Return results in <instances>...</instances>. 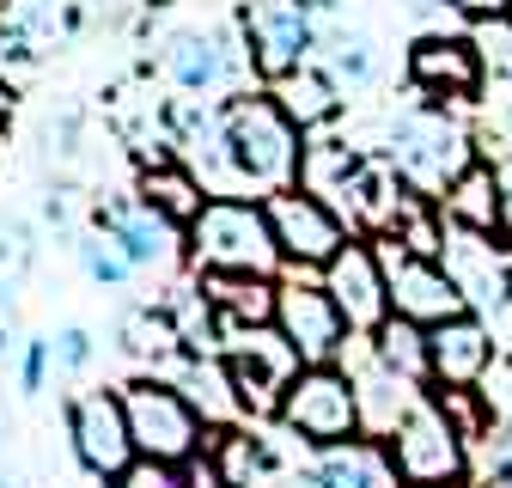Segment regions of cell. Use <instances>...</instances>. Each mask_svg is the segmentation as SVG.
Returning <instances> with one entry per match:
<instances>
[{"mask_svg":"<svg viewBox=\"0 0 512 488\" xmlns=\"http://www.w3.org/2000/svg\"><path fill=\"white\" fill-rule=\"evenodd\" d=\"M226 141H232V159L244 171L250 190H293L299 183V165H305V129L281 110L275 92H244L226 104Z\"/></svg>","mask_w":512,"mask_h":488,"instance_id":"6da1fadb","label":"cell"},{"mask_svg":"<svg viewBox=\"0 0 512 488\" xmlns=\"http://www.w3.org/2000/svg\"><path fill=\"white\" fill-rule=\"evenodd\" d=\"M189 257L202 269H238V275H275L287 263L269 208L244 196H208V208L189 220Z\"/></svg>","mask_w":512,"mask_h":488,"instance_id":"7a4b0ae2","label":"cell"},{"mask_svg":"<svg viewBox=\"0 0 512 488\" xmlns=\"http://www.w3.org/2000/svg\"><path fill=\"white\" fill-rule=\"evenodd\" d=\"M391 165L415 196L439 202L476 165V141H470L464 122H452L445 110H409L391 129Z\"/></svg>","mask_w":512,"mask_h":488,"instance_id":"3957f363","label":"cell"},{"mask_svg":"<svg viewBox=\"0 0 512 488\" xmlns=\"http://www.w3.org/2000/svg\"><path fill=\"white\" fill-rule=\"evenodd\" d=\"M226 336H232V342H226V373H232L238 409H244V415H281L293 379L305 373V354H299L281 330H269V324H256V330L226 324Z\"/></svg>","mask_w":512,"mask_h":488,"instance_id":"277c9868","label":"cell"},{"mask_svg":"<svg viewBox=\"0 0 512 488\" xmlns=\"http://www.w3.org/2000/svg\"><path fill=\"white\" fill-rule=\"evenodd\" d=\"M391 458L409 488H452L464 476V427L445 415L439 397H415V409L391 434Z\"/></svg>","mask_w":512,"mask_h":488,"instance_id":"5b68a950","label":"cell"},{"mask_svg":"<svg viewBox=\"0 0 512 488\" xmlns=\"http://www.w3.org/2000/svg\"><path fill=\"white\" fill-rule=\"evenodd\" d=\"M281 421L293 427L305 446L354 440V427H360L354 373H342V366H305V373L293 379V391H287V403H281Z\"/></svg>","mask_w":512,"mask_h":488,"instance_id":"8992f818","label":"cell"},{"mask_svg":"<svg viewBox=\"0 0 512 488\" xmlns=\"http://www.w3.org/2000/svg\"><path fill=\"white\" fill-rule=\"evenodd\" d=\"M378 244V257H384V281H391V305L403 318H415V324H445V318H464L470 312V299H464V287L452 281V269H445L439 257H415V251H403L397 238H372Z\"/></svg>","mask_w":512,"mask_h":488,"instance_id":"52a82bcc","label":"cell"},{"mask_svg":"<svg viewBox=\"0 0 512 488\" xmlns=\"http://www.w3.org/2000/svg\"><path fill=\"white\" fill-rule=\"evenodd\" d=\"M238 31H244V55H250V68L263 74L269 86H275V80H287L293 68H305V49H311V37H317L305 0H244Z\"/></svg>","mask_w":512,"mask_h":488,"instance_id":"ba28073f","label":"cell"},{"mask_svg":"<svg viewBox=\"0 0 512 488\" xmlns=\"http://www.w3.org/2000/svg\"><path fill=\"white\" fill-rule=\"evenodd\" d=\"M122 403H128V427H135L141 458H171V464L196 458L202 415H196V403H189L177 385H165V379H141V385H128V391H122Z\"/></svg>","mask_w":512,"mask_h":488,"instance_id":"9c48e42d","label":"cell"},{"mask_svg":"<svg viewBox=\"0 0 512 488\" xmlns=\"http://www.w3.org/2000/svg\"><path fill=\"white\" fill-rule=\"evenodd\" d=\"M269 226H275V238H281V257H287V269H324L342 244L354 238L348 232V220L324 202V196H311V190H275L269 202Z\"/></svg>","mask_w":512,"mask_h":488,"instance_id":"30bf717a","label":"cell"},{"mask_svg":"<svg viewBox=\"0 0 512 488\" xmlns=\"http://www.w3.org/2000/svg\"><path fill=\"white\" fill-rule=\"evenodd\" d=\"M275 330H281V336L305 354V366H330V360L342 354V342H348V318H342L336 293H330V287L299 281V269H293V281L281 287Z\"/></svg>","mask_w":512,"mask_h":488,"instance_id":"8fae6325","label":"cell"},{"mask_svg":"<svg viewBox=\"0 0 512 488\" xmlns=\"http://www.w3.org/2000/svg\"><path fill=\"white\" fill-rule=\"evenodd\" d=\"M68 421H74V452H80V464H86L92 476H110V482H116L128 464L141 458L135 427H128V403H122L116 391H86V397H74Z\"/></svg>","mask_w":512,"mask_h":488,"instance_id":"7c38bea8","label":"cell"},{"mask_svg":"<svg viewBox=\"0 0 512 488\" xmlns=\"http://www.w3.org/2000/svg\"><path fill=\"white\" fill-rule=\"evenodd\" d=\"M324 287L336 293L348 330H378L384 318L397 312L391 305V281H384V257L372 238H348L342 251L324 263Z\"/></svg>","mask_w":512,"mask_h":488,"instance_id":"4fadbf2b","label":"cell"},{"mask_svg":"<svg viewBox=\"0 0 512 488\" xmlns=\"http://www.w3.org/2000/svg\"><path fill=\"white\" fill-rule=\"evenodd\" d=\"M104 232L128 251V263H135V269H153V275H171L177 257L189 251V226L171 220V214H159L147 196H141V202H110V208H104Z\"/></svg>","mask_w":512,"mask_h":488,"instance_id":"5bb4252c","label":"cell"},{"mask_svg":"<svg viewBox=\"0 0 512 488\" xmlns=\"http://www.w3.org/2000/svg\"><path fill=\"white\" fill-rule=\"evenodd\" d=\"M409 80H415V92H427V98L476 104V92H482L488 74H482V61H476L470 37L427 31V37H415V49H409Z\"/></svg>","mask_w":512,"mask_h":488,"instance_id":"9a60e30c","label":"cell"},{"mask_svg":"<svg viewBox=\"0 0 512 488\" xmlns=\"http://www.w3.org/2000/svg\"><path fill=\"white\" fill-rule=\"evenodd\" d=\"M488 366H494V330L476 312L433 324V385L439 391H470V385H482Z\"/></svg>","mask_w":512,"mask_h":488,"instance_id":"2e32d148","label":"cell"},{"mask_svg":"<svg viewBox=\"0 0 512 488\" xmlns=\"http://www.w3.org/2000/svg\"><path fill=\"white\" fill-rule=\"evenodd\" d=\"M445 269H452V281L464 287V299L470 305H506L512 299V263L488 244V232H470V226H452L445 232V257H439Z\"/></svg>","mask_w":512,"mask_h":488,"instance_id":"e0dca14e","label":"cell"},{"mask_svg":"<svg viewBox=\"0 0 512 488\" xmlns=\"http://www.w3.org/2000/svg\"><path fill=\"white\" fill-rule=\"evenodd\" d=\"M202 293L208 305L238 324V330H256V324H275V305H281V287L269 275H238V269H202Z\"/></svg>","mask_w":512,"mask_h":488,"instance_id":"ac0fdd59","label":"cell"},{"mask_svg":"<svg viewBox=\"0 0 512 488\" xmlns=\"http://www.w3.org/2000/svg\"><path fill=\"white\" fill-rule=\"evenodd\" d=\"M165 68H171V80L183 86V92H220V86H232L238 80V49H226L220 37H208V31H183V37H171V49H165Z\"/></svg>","mask_w":512,"mask_h":488,"instance_id":"d6986e66","label":"cell"},{"mask_svg":"<svg viewBox=\"0 0 512 488\" xmlns=\"http://www.w3.org/2000/svg\"><path fill=\"white\" fill-rule=\"evenodd\" d=\"M403 470L391 458V446H372V440H342L324 446L317 458V488H397Z\"/></svg>","mask_w":512,"mask_h":488,"instance_id":"ffe728a7","label":"cell"},{"mask_svg":"<svg viewBox=\"0 0 512 488\" xmlns=\"http://www.w3.org/2000/svg\"><path fill=\"white\" fill-rule=\"evenodd\" d=\"M500 202H506V183H500V171L494 165H470L452 190L439 196V214H445V226H470V232H500Z\"/></svg>","mask_w":512,"mask_h":488,"instance_id":"44dd1931","label":"cell"},{"mask_svg":"<svg viewBox=\"0 0 512 488\" xmlns=\"http://www.w3.org/2000/svg\"><path fill=\"white\" fill-rule=\"evenodd\" d=\"M354 391H360V427H366V434H378V440H391L397 421L415 409V379L391 373L378 354H372V373L354 379Z\"/></svg>","mask_w":512,"mask_h":488,"instance_id":"7402d4cb","label":"cell"},{"mask_svg":"<svg viewBox=\"0 0 512 488\" xmlns=\"http://www.w3.org/2000/svg\"><path fill=\"white\" fill-rule=\"evenodd\" d=\"M275 98H281V110L299 122V129H324V122H336V110H342V92H336V74L330 68H293L287 80H275Z\"/></svg>","mask_w":512,"mask_h":488,"instance_id":"603a6c76","label":"cell"},{"mask_svg":"<svg viewBox=\"0 0 512 488\" xmlns=\"http://www.w3.org/2000/svg\"><path fill=\"white\" fill-rule=\"evenodd\" d=\"M378 342H372V354L391 366V373H403V379H433V330L427 324H415V318H403V312H391L378 330H372Z\"/></svg>","mask_w":512,"mask_h":488,"instance_id":"cb8c5ba5","label":"cell"},{"mask_svg":"<svg viewBox=\"0 0 512 488\" xmlns=\"http://www.w3.org/2000/svg\"><path fill=\"white\" fill-rule=\"evenodd\" d=\"M141 196L159 208V214H171V220H196L202 208H208V190H202V177L189 171L183 159H159V165H147L141 171Z\"/></svg>","mask_w":512,"mask_h":488,"instance_id":"d4e9b609","label":"cell"},{"mask_svg":"<svg viewBox=\"0 0 512 488\" xmlns=\"http://www.w3.org/2000/svg\"><path fill=\"white\" fill-rule=\"evenodd\" d=\"M360 153L348 147V141H305V165H299V190H311V196H324L330 208L348 196V183L360 177Z\"/></svg>","mask_w":512,"mask_h":488,"instance_id":"484cf974","label":"cell"},{"mask_svg":"<svg viewBox=\"0 0 512 488\" xmlns=\"http://www.w3.org/2000/svg\"><path fill=\"white\" fill-rule=\"evenodd\" d=\"M122 348L135 354V360H177L183 354V330L171 312H128L122 318Z\"/></svg>","mask_w":512,"mask_h":488,"instance_id":"4316f807","label":"cell"},{"mask_svg":"<svg viewBox=\"0 0 512 488\" xmlns=\"http://www.w3.org/2000/svg\"><path fill=\"white\" fill-rule=\"evenodd\" d=\"M68 25H74V13L61 0H7V31H19L37 55L68 37Z\"/></svg>","mask_w":512,"mask_h":488,"instance_id":"83f0119b","label":"cell"},{"mask_svg":"<svg viewBox=\"0 0 512 488\" xmlns=\"http://www.w3.org/2000/svg\"><path fill=\"white\" fill-rule=\"evenodd\" d=\"M470 49H476L488 80H512V13L470 19Z\"/></svg>","mask_w":512,"mask_h":488,"instance_id":"f1b7e54d","label":"cell"},{"mask_svg":"<svg viewBox=\"0 0 512 488\" xmlns=\"http://www.w3.org/2000/svg\"><path fill=\"white\" fill-rule=\"evenodd\" d=\"M220 470H226V482H232V488H250V482H263L275 464H269V452L256 446V440L226 434V440H220Z\"/></svg>","mask_w":512,"mask_h":488,"instance_id":"f546056e","label":"cell"},{"mask_svg":"<svg viewBox=\"0 0 512 488\" xmlns=\"http://www.w3.org/2000/svg\"><path fill=\"white\" fill-rule=\"evenodd\" d=\"M80 263H86V275L104 281V287H122L128 275H135V263H128V251H122L116 238H86V244H80Z\"/></svg>","mask_w":512,"mask_h":488,"instance_id":"4dcf8cb0","label":"cell"},{"mask_svg":"<svg viewBox=\"0 0 512 488\" xmlns=\"http://www.w3.org/2000/svg\"><path fill=\"white\" fill-rule=\"evenodd\" d=\"M330 74L348 80V86H366L372 80V49H366V37H336L330 43Z\"/></svg>","mask_w":512,"mask_h":488,"instance_id":"1f68e13d","label":"cell"},{"mask_svg":"<svg viewBox=\"0 0 512 488\" xmlns=\"http://www.w3.org/2000/svg\"><path fill=\"white\" fill-rule=\"evenodd\" d=\"M116 488H189V482L177 476L171 458H135V464L116 476Z\"/></svg>","mask_w":512,"mask_h":488,"instance_id":"d6a6232c","label":"cell"},{"mask_svg":"<svg viewBox=\"0 0 512 488\" xmlns=\"http://www.w3.org/2000/svg\"><path fill=\"white\" fill-rule=\"evenodd\" d=\"M49 348H55V360H61V366H86V354H92V336H86V330H61Z\"/></svg>","mask_w":512,"mask_h":488,"instance_id":"836d02e7","label":"cell"},{"mask_svg":"<svg viewBox=\"0 0 512 488\" xmlns=\"http://www.w3.org/2000/svg\"><path fill=\"white\" fill-rule=\"evenodd\" d=\"M183 482H189V488H232V482H226V470H220V458H189Z\"/></svg>","mask_w":512,"mask_h":488,"instance_id":"e575fe53","label":"cell"},{"mask_svg":"<svg viewBox=\"0 0 512 488\" xmlns=\"http://www.w3.org/2000/svg\"><path fill=\"white\" fill-rule=\"evenodd\" d=\"M445 7L464 19H488V13H512V0H445Z\"/></svg>","mask_w":512,"mask_h":488,"instance_id":"d590c367","label":"cell"},{"mask_svg":"<svg viewBox=\"0 0 512 488\" xmlns=\"http://www.w3.org/2000/svg\"><path fill=\"white\" fill-rule=\"evenodd\" d=\"M49 354H55L49 342H31V348H25V385H31V391L43 385V366H49Z\"/></svg>","mask_w":512,"mask_h":488,"instance_id":"8d00e7d4","label":"cell"},{"mask_svg":"<svg viewBox=\"0 0 512 488\" xmlns=\"http://www.w3.org/2000/svg\"><path fill=\"white\" fill-rule=\"evenodd\" d=\"M500 238H512V183H506V202H500Z\"/></svg>","mask_w":512,"mask_h":488,"instance_id":"74e56055","label":"cell"},{"mask_svg":"<svg viewBox=\"0 0 512 488\" xmlns=\"http://www.w3.org/2000/svg\"><path fill=\"white\" fill-rule=\"evenodd\" d=\"M482 488H512V464H500V470H494V476H488Z\"/></svg>","mask_w":512,"mask_h":488,"instance_id":"f35d334b","label":"cell"}]
</instances>
